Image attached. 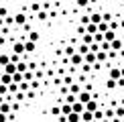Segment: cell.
Here are the masks:
<instances>
[{
    "instance_id": "6da1fadb",
    "label": "cell",
    "mask_w": 124,
    "mask_h": 122,
    "mask_svg": "<svg viewBox=\"0 0 124 122\" xmlns=\"http://www.w3.org/2000/svg\"><path fill=\"white\" fill-rule=\"evenodd\" d=\"M69 63L71 65H81V63H85V57L81 53H75V55H71V57H69Z\"/></svg>"
},
{
    "instance_id": "7a4b0ae2",
    "label": "cell",
    "mask_w": 124,
    "mask_h": 122,
    "mask_svg": "<svg viewBox=\"0 0 124 122\" xmlns=\"http://www.w3.org/2000/svg\"><path fill=\"white\" fill-rule=\"evenodd\" d=\"M108 77H110V79H120V77H122V69H120V67H110Z\"/></svg>"
},
{
    "instance_id": "3957f363",
    "label": "cell",
    "mask_w": 124,
    "mask_h": 122,
    "mask_svg": "<svg viewBox=\"0 0 124 122\" xmlns=\"http://www.w3.org/2000/svg\"><path fill=\"white\" fill-rule=\"evenodd\" d=\"M77 100H79V102H84V104H87L90 100H94V96L90 94V90H84L79 96H77Z\"/></svg>"
},
{
    "instance_id": "277c9868",
    "label": "cell",
    "mask_w": 124,
    "mask_h": 122,
    "mask_svg": "<svg viewBox=\"0 0 124 122\" xmlns=\"http://www.w3.org/2000/svg\"><path fill=\"white\" fill-rule=\"evenodd\" d=\"M71 108H73V112H75V114H84V112H85V104L77 100L75 104H71Z\"/></svg>"
},
{
    "instance_id": "5b68a950",
    "label": "cell",
    "mask_w": 124,
    "mask_h": 122,
    "mask_svg": "<svg viewBox=\"0 0 124 122\" xmlns=\"http://www.w3.org/2000/svg\"><path fill=\"white\" fill-rule=\"evenodd\" d=\"M14 23H16L18 27L27 24V14H24V12H18V14H14Z\"/></svg>"
},
{
    "instance_id": "8992f818",
    "label": "cell",
    "mask_w": 124,
    "mask_h": 122,
    "mask_svg": "<svg viewBox=\"0 0 124 122\" xmlns=\"http://www.w3.org/2000/svg\"><path fill=\"white\" fill-rule=\"evenodd\" d=\"M18 71V65L16 63H12V61H10L8 65H4V73H10V75H14Z\"/></svg>"
},
{
    "instance_id": "52a82bcc",
    "label": "cell",
    "mask_w": 124,
    "mask_h": 122,
    "mask_svg": "<svg viewBox=\"0 0 124 122\" xmlns=\"http://www.w3.org/2000/svg\"><path fill=\"white\" fill-rule=\"evenodd\" d=\"M12 51H14L16 55H23V53H24V41H18V43H14V45H12Z\"/></svg>"
},
{
    "instance_id": "ba28073f",
    "label": "cell",
    "mask_w": 124,
    "mask_h": 122,
    "mask_svg": "<svg viewBox=\"0 0 124 122\" xmlns=\"http://www.w3.org/2000/svg\"><path fill=\"white\" fill-rule=\"evenodd\" d=\"M116 39H118V35H116L114 29H110L108 33H104V41H110V43H112V41H116Z\"/></svg>"
},
{
    "instance_id": "9c48e42d",
    "label": "cell",
    "mask_w": 124,
    "mask_h": 122,
    "mask_svg": "<svg viewBox=\"0 0 124 122\" xmlns=\"http://www.w3.org/2000/svg\"><path fill=\"white\" fill-rule=\"evenodd\" d=\"M81 43H85V45H94V43H96V39H94V35L85 33V35H81Z\"/></svg>"
},
{
    "instance_id": "30bf717a",
    "label": "cell",
    "mask_w": 124,
    "mask_h": 122,
    "mask_svg": "<svg viewBox=\"0 0 124 122\" xmlns=\"http://www.w3.org/2000/svg\"><path fill=\"white\" fill-rule=\"evenodd\" d=\"M24 51H27V53H35V51H37V43H35V41H27V43H24Z\"/></svg>"
},
{
    "instance_id": "8fae6325",
    "label": "cell",
    "mask_w": 124,
    "mask_h": 122,
    "mask_svg": "<svg viewBox=\"0 0 124 122\" xmlns=\"http://www.w3.org/2000/svg\"><path fill=\"white\" fill-rule=\"evenodd\" d=\"M85 110H87V112H98V110H100V108H98V102H96V100H90V102L85 104Z\"/></svg>"
},
{
    "instance_id": "7c38bea8",
    "label": "cell",
    "mask_w": 124,
    "mask_h": 122,
    "mask_svg": "<svg viewBox=\"0 0 124 122\" xmlns=\"http://www.w3.org/2000/svg\"><path fill=\"white\" fill-rule=\"evenodd\" d=\"M0 112H4V114H10V112H12V104H8V100H6V102H2V104H0Z\"/></svg>"
},
{
    "instance_id": "4fadbf2b",
    "label": "cell",
    "mask_w": 124,
    "mask_h": 122,
    "mask_svg": "<svg viewBox=\"0 0 124 122\" xmlns=\"http://www.w3.org/2000/svg\"><path fill=\"white\" fill-rule=\"evenodd\" d=\"M96 61H98V55L94 53V51H90V53L85 55V63H90V65H94Z\"/></svg>"
},
{
    "instance_id": "5bb4252c",
    "label": "cell",
    "mask_w": 124,
    "mask_h": 122,
    "mask_svg": "<svg viewBox=\"0 0 124 122\" xmlns=\"http://www.w3.org/2000/svg\"><path fill=\"white\" fill-rule=\"evenodd\" d=\"M90 18H92V23L100 24L102 20H104V14H100V12H94V14H90Z\"/></svg>"
},
{
    "instance_id": "9a60e30c",
    "label": "cell",
    "mask_w": 124,
    "mask_h": 122,
    "mask_svg": "<svg viewBox=\"0 0 124 122\" xmlns=\"http://www.w3.org/2000/svg\"><path fill=\"white\" fill-rule=\"evenodd\" d=\"M77 53H81V55H84V57H85V55L90 53V45H85V43H81L79 47H77Z\"/></svg>"
},
{
    "instance_id": "2e32d148",
    "label": "cell",
    "mask_w": 124,
    "mask_h": 122,
    "mask_svg": "<svg viewBox=\"0 0 124 122\" xmlns=\"http://www.w3.org/2000/svg\"><path fill=\"white\" fill-rule=\"evenodd\" d=\"M98 61H100V63H106L108 61V51H98Z\"/></svg>"
},
{
    "instance_id": "e0dca14e",
    "label": "cell",
    "mask_w": 124,
    "mask_h": 122,
    "mask_svg": "<svg viewBox=\"0 0 124 122\" xmlns=\"http://www.w3.org/2000/svg\"><path fill=\"white\" fill-rule=\"evenodd\" d=\"M122 47H124V45H122V39L120 37H118L116 41H112V51H120Z\"/></svg>"
},
{
    "instance_id": "ac0fdd59",
    "label": "cell",
    "mask_w": 124,
    "mask_h": 122,
    "mask_svg": "<svg viewBox=\"0 0 124 122\" xmlns=\"http://www.w3.org/2000/svg\"><path fill=\"white\" fill-rule=\"evenodd\" d=\"M67 122H81V114H75V112H71V114L67 116Z\"/></svg>"
},
{
    "instance_id": "d6986e66",
    "label": "cell",
    "mask_w": 124,
    "mask_h": 122,
    "mask_svg": "<svg viewBox=\"0 0 124 122\" xmlns=\"http://www.w3.org/2000/svg\"><path fill=\"white\" fill-rule=\"evenodd\" d=\"M61 112H63V116H69L71 112H73V108H71V104H67V102H65V104L61 106Z\"/></svg>"
},
{
    "instance_id": "ffe728a7",
    "label": "cell",
    "mask_w": 124,
    "mask_h": 122,
    "mask_svg": "<svg viewBox=\"0 0 124 122\" xmlns=\"http://www.w3.org/2000/svg\"><path fill=\"white\" fill-rule=\"evenodd\" d=\"M98 29H100V33H108V30H110V23H106V20H102V23L98 24Z\"/></svg>"
},
{
    "instance_id": "44dd1931",
    "label": "cell",
    "mask_w": 124,
    "mask_h": 122,
    "mask_svg": "<svg viewBox=\"0 0 124 122\" xmlns=\"http://www.w3.org/2000/svg\"><path fill=\"white\" fill-rule=\"evenodd\" d=\"M96 118V116H94V112H84V114H81V120H85V122H92V120H94Z\"/></svg>"
},
{
    "instance_id": "7402d4cb",
    "label": "cell",
    "mask_w": 124,
    "mask_h": 122,
    "mask_svg": "<svg viewBox=\"0 0 124 122\" xmlns=\"http://www.w3.org/2000/svg\"><path fill=\"white\" fill-rule=\"evenodd\" d=\"M106 88H108V90H116V88H118V79H110V77H108Z\"/></svg>"
},
{
    "instance_id": "603a6c76",
    "label": "cell",
    "mask_w": 124,
    "mask_h": 122,
    "mask_svg": "<svg viewBox=\"0 0 124 122\" xmlns=\"http://www.w3.org/2000/svg\"><path fill=\"white\" fill-rule=\"evenodd\" d=\"M69 94H75V96H79V94H81L79 85H77V84H71V85H69Z\"/></svg>"
},
{
    "instance_id": "cb8c5ba5",
    "label": "cell",
    "mask_w": 124,
    "mask_h": 122,
    "mask_svg": "<svg viewBox=\"0 0 124 122\" xmlns=\"http://www.w3.org/2000/svg\"><path fill=\"white\" fill-rule=\"evenodd\" d=\"M12 75H10V73H2V84H6V85H10V84H12Z\"/></svg>"
},
{
    "instance_id": "d4e9b609",
    "label": "cell",
    "mask_w": 124,
    "mask_h": 122,
    "mask_svg": "<svg viewBox=\"0 0 124 122\" xmlns=\"http://www.w3.org/2000/svg\"><path fill=\"white\" fill-rule=\"evenodd\" d=\"M8 63H10V57H8L6 53H2V55H0V65L4 67V65H8Z\"/></svg>"
},
{
    "instance_id": "484cf974",
    "label": "cell",
    "mask_w": 124,
    "mask_h": 122,
    "mask_svg": "<svg viewBox=\"0 0 124 122\" xmlns=\"http://www.w3.org/2000/svg\"><path fill=\"white\" fill-rule=\"evenodd\" d=\"M65 102H67V104H75V102H77V96H75V94H67V96H65Z\"/></svg>"
},
{
    "instance_id": "4316f807",
    "label": "cell",
    "mask_w": 124,
    "mask_h": 122,
    "mask_svg": "<svg viewBox=\"0 0 124 122\" xmlns=\"http://www.w3.org/2000/svg\"><path fill=\"white\" fill-rule=\"evenodd\" d=\"M87 4H90V0H75V6L77 8H85Z\"/></svg>"
},
{
    "instance_id": "83f0119b",
    "label": "cell",
    "mask_w": 124,
    "mask_h": 122,
    "mask_svg": "<svg viewBox=\"0 0 124 122\" xmlns=\"http://www.w3.org/2000/svg\"><path fill=\"white\" fill-rule=\"evenodd\" d=\"M29 41H35V43L39 41V33H37V30H31V33H29Z\"/></svg>"
},
{
    "instance_id": "f1b7e54d",
    "label": "cell",
    "mask_w": 124,
    "mask_h": 122,
    "mask_svg": "<svg viewBox=\"0 0 124 122\" xmlns=\"http://www.w3.org/2000/svg\"><path fill=\"white\" fill-rule=\"evenodd\" d=\"M8 94H10L8 85H6V84H2V85H0V96H8Z\"/></svg>"
},
{
    "instance_id": "f546056e",
    "label": "cell",
    "mask_w": 124,
    "mask_h": 122,
    "mask_svg": "<svg viewBox=\"0 0 124 122\" xmlns=\"http://www.w3.org/2000/svg\"><path fill=\"white\" fill-rule=\"evenodd\" d=\"M47 16H51V14H47L45 10H39V12H37V18L39 20H47Z\"/></svg>"
},
{
    "instance_id": "4dcf8cb0",
    "label": "cell",
    "mask_w": 124,
    "mask_h": 122,
    "mask_svg": "<svg viewBox=\"0 0 124 122\" xmlns=\"http://www.w3.org/2000/svg\"><path fill=\"white\" fill-rule=\"evenodd\" d=\"M31 88V81H20V92H29Z\"/></svg>"
},
{
    "instance_id": "1f68e13d",
    "label": "cell",
    "mask_w": 124,
    "mask_h": 122,
    "mask_svg": "<svg viewBox=\"0 0 124 122\" xmlns=\"http://www.w3.org/2000/svg\"><path fill=\"white\" fill-rule=\"evenodd\" d=\"M94 39H96V43H100V45H102V43H104V33H96V35H94Z\"/></svg>"
},
{
    "instance_id": "d6a6232c",
    "label": "cell",
    "mask_w": 124,
    "mask_h": 122,
    "mask_svg": "<svg viewBox=\"0 0 124 122\" xmlns=\"http://www.w3.org/2000/svg\"><path fill=\"white\" fill-rule=\"evenodd\" d=\"M51 114H53V116H61L63 112H61V108H59V106H53V108H51Z\"/></svg>"
},
{
    "instance_id": "836d02e7",
    "label": "cell",
    "mask_w": 124,
    "mask_h": 122,
    "mask_svg": "<svg viewBox=\"0 0 124 122\" xmlns=\"http://www.w3.org/2000/svg\"><path fill=\"white\" fill-rule=\"evenodd\" d=\"M75 53H77V51H75V47H71V45L65 49V55H67V57H71V55H75Z\"/></svg>"
},
{
    "instance_id": "e575fe53",
    "label": "cell",
    "mask_w": 124,
    "mask_h": 122,
    "mask_svg": "<svg viewBox=\"0 0 124 122\" xmlns=\"http://www.w3.org/2000/svg\"><path fill=\"white\" fill-rule=\"evenodd\" d=\"M4 23H6V27H10V24H16V23H14V16H4Z\"/></svg>"
},
{
    "instance_id": "d590c367",
    "label": "cell",
    "mask_w": 124,
    "mask_h": 122,
    "mask_svg": "<svg viewBox=\"0 0 124 122\" xmlns=\"http://www.w3.org/2000/svg\"><path fill=\"white\" fill-rule=\"evenodd\" d=\"M114 112H116V116H118V118H124V108H122V106H120V108H116Z\"/></svg>"
},
{
    "instance_id": "8d00e7d4",
    "label": "cell",
    "mask_w": 124,
    "mask_h": 122,
    "mask_svg": "<svg viewBox=\"0 0 124 122\" xmlns=\"http://www.w3.org/2000/svg\"><path fill=\"white\" fill-rule=\"evenodd\" d=\"M14 98L20 102V100H24V98H27V96H24V92H18V94H14Z\"/></svg>"
},
{
    "instance_id": "74e56055",
    "label": "cell",
    "mask_w": 124,
    "mask_h": 122,
    "mask_svg": "<svg viewBox=\"0 0 124 122\" xmlns=\"http://www.w3.org/2000/svg\"><path fill=\"white\" fill-rule=\"evenodd\" d=\"M8 118H10L8 114H4V112H0V122H8Z\"/></svg>"
},
{
    "instance_id": "f35d334b",
    "label": "cell",
    "mask_w": 124,
    "mask_h": 122,
    "mask_svg": "<svg viewBox=\"0 0 124 122\" xmlns=\"http://www.w3.org/2000/svg\"><path fill=\"white\" fill-rule=\"evenodd\" d=\"M102 65H104V63H100V61H96V63H94V69H96V71H100V69H102Z\"/></svg>"
},
{
    "instance_id": "ab89813d",
    "label": "cell",
    "mask_w": 124,
    "mask_h": 122,
    "mask_svg": "<svg viewBox=\"0 0 124 122\" xmlns=\"http://www.w3.org/2000/svg\"><path fill=\"white\" fill-rule=\"evenodd\" d=\"M31 88L37 90V88H39V81H37V79H33V81H31Z\"/></svg>"
},
{
    "instance_id": "60d3db41",
    "label": "cell",
    "mask_w": 124,
    "mask_h": 122,
    "mask_svg": "<svg viewBox=\"0 0 124 122\" xmlns=\"http://www.w3.org/2000/svg\"><path fill=\"white\" fill-rule=\"evenodd\" d=\"M104 20H106V23H110V20H112V14L106 12V14H104Z\"/></svg>"
},
{
    "instance_id": "b9f144b4",
    "label": "cell",
    "mask_w": 124,
    "mask_h": 122,
    "mask_svg": "<svg viewBox=\"0 0 124 122\" xmlns=\"http://www.w3.org/2000/svg\"><path fill=\"white\" fill-rule=\"evenodd\" d=\"M0 16H8V10L6 8H0Z\"/></svg>"
},
{
    "instance_id": "7bdbcfd3",
    "label": "cell",
    "mask_w": 124,
    "mask_h": 122,
    "mask_svg": "<svg viewBox=\"0 0 124 122\" xmlns=\"http://www.w3.org/2000/svg\"><path fill=\"white\" fill-rule=\"evenodd\" d=\"M4 24H6V23H4V18H2V16H0V29H2V27H4Z\"/></svg>"
},
{
    "instance_id": "ee69618b",
    "label": "cell",
    "mask_w": 124,
    "mask_h": 122,
    "mask_svg": "<svg viewBox=\"0 0 124 122\" xmlns=\"http://www.w3.org/2000/svg\"><path fill=\"white\" fill-rule=\"evenodd\" d=\"M2 102H6V96H0V104H2Z\"/></svg>"
},
{
    "instance_id": "f6af8a7d",
    "label": "cell",
    "mask_w": 124,
    "mask_h": 122,
    "mask_svg": "<svg viewBox=\"0 0 124 122\" xmlns=\"http://www.w3.org/2000/svg\"><path fill=\"white\" fill-rule=\"evenodd\" d=\"M120 69H122V77H124V67H120Z\"/></svg>"
},
{
    "instance_id": "bcb514c9",
    "label": "cell",
    "mask_w": 124,
    "mask_h": 122,
    "mask_svg": "<svg viewBox=\"0 0 124 122\" xmlns=\"http://www.w3.org/2000/svg\"><path fill=\"white\" fill-rule=\"evenodd\" d=\"M0 85H2V75H0Z\"/></svg>"
},
{
    "instance_id": "7dc6e473",
    "label": "cell",
    "mask_w": 124,
    "mask_h": 122,
    "mask_svg": "<svg viewBox=\"0 0 124 122\" xmlns=\"http://www.w3.org/2000/svg\"><path fill=\"white\" fill-rule=\"evenodd\" d=\"M0 35H2V29H0Z\"/></svg>"
},
{
    "instance_id": "c3c4849f",
    "label": "cell",
    "mask_w": 124,
    "mask_h": 122,
    "mask_svg": "<svg viewBox=\"0 0 124 122\" xmlns=\"http://www.w3.org/2000/svg\"><path fill=\"white\" fill-rule=\"evenodd\" d=\"M122 45H124V39H122Z\"/></svg>"
},
{
    "instance_id": "681fc988",
    "label": "cell",
    "mask_w": 124,
    "mask_h": 122,
    "mask_svg": "<svg viewBox=\"0 0 124 122\" xmlns=\"http://www.w3.org/2000/svg\"><path fill=\"white\" fill-rule=\"evenodd\" d=\"M122 94H124V88H122Z\"/></svg>"
},
{
    "instance_id": "f907efd6",
    "label": "cell",
    "mask_w": 124,
    "mask_h": 122,
    "mask_svg": "<svg viewBox=\"0 0 124 122\" xmlns=\"http://www.w3.org/2000/svg\"><path fill=\"white\" fill-rule=\"evenodd\" d=\"M122 16H124V12H122Z\"/></svg>"
},
{
    "instance_id": "816d5d0a",
    "label": "cell",
    "mask_w": 124,
    "mask_h": 122,
    "mask_svg": "<svg viewBox=\"0 0 124 122\" xmlns=\"http://www.w3.org/2000/svg\"><path fill=\"white\" fill-rule=\"evenodd\" d=\"M81 122H85V120H81Z\"/></svg>"
}]
</instances>
